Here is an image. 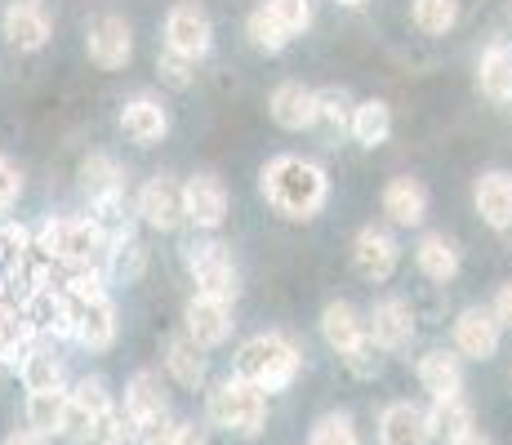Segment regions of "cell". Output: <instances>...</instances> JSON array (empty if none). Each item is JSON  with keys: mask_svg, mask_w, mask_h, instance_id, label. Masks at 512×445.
I'll return each mask as SVG.
<instances>
[{"mask_svg": "<svg viewBox=\"0 0 512 445\" xmlns=\"http://www.w3.org/2000/svg\"><path fill=\"white\" fill-rule=\"evenodd\" d=\"M27 178H23V165L14 161V156L0 152V214H9L18 205V196H23Z\"/></svg>", "mask_w": 512, "mask_h": 445, "instance_id": "b9f144b4", "label": "cell"}, {"mask_svg": "<svg viewBox=\"0 0 512 445\" xmlns=\"http://www.w3.org/2000/svg\"><path fill=\"white\" fill-rule=\"evenodd\" d=\"M156 76H161V85H170V89H187L196 81V63L183 54H174V49H161V54H156Z\"/></svg>", "mask_w": 512, "mask_h": 445, "instance_id": "f35d334b", "label": "cell"}, {"mask_svg": "<svg viewBox=\"0 0 512 445\" xmlns=\"http://www.w3.org/2000/svg\"><path fill=\"white\" fill-rule=\"evenodd\" d=\"M0 36L18 49V54H41L54 41V18L41 0H9L0 9Z\"/></svg>", "mask_w": 512, "mask_h": 445, "instance_id": "52a82bcc", "label": "cell"}, {"mask_svg": "<svg viewBox=\"0 0 512 445\" xmlns=\"http://www.w3.org/2000/svg\"><path fill=\"white\" fill-rule=\"evenodd\" d=\"M165 370H170V379L179 383V388H201L205 374H210L205 348H196L187 334H174V339L165 343Z\"/></svg>", "mask_w": 512, "mask_h": 445, "instance_id": "4316f807", "label": "cell"}, {"mask_svg": "<svg viewBox=\"0 0 512 445\" xmlns=\"http://www.w3.org/2000/svg\"><path fill=\"white\" fill-rule=\"evenodd\" d=\"M495 321H499V330H512V281L508 285H499V294H495Z\"/></svg>", "mask_w": 512, "mask_h": 445, "instance_id": "ee69618b", "label": "cell"}, {"mask_svg": "<svg viewBox=\"0 0 512 445\" xmlns=\"http://www.w3.org/2000/svg\"><path fill=\"white\" fill-rule=\"evenodd\" d=\"M5 445H49V437H41V432H32V428H14L5 437Z\"/></svg>", "mask_w": 512, "mask_h": 445, "instance_id": "bcb514c9", "label": "cell"}, {"mask_svg": "<svg viewBox=\"0 0 512 445\" xmlns=\"http://www.w3.org/2000/svg\"><path fill=\"white\" fill-rule=\"evenodd\" d=\"M312 445H361V441L348 414H321L317 428H312Z\"/></svg>", "mask_w": 512, "mask_h": 445, "instance_id": "ab89813d", "label": "cell"}, {"mask_svg": "<svg viewBox=\"0 0 512 445\" xmlns=\"http://www.w3.org/2000/svg\"><path fill=\"white\" fill-rule=\"evenodd\" d=\"M299 365H303V356L285 334H254V339H245L236 348V379L254 383L263 392L290 388Z\"/></svg>", "mask_w": 512, "mask_h": 445, "instance_id": "3957f363", "label": "cell"}, {"mask_svg": "<svg viewBox=\"0 0 512 445\" xmlns=\"http://www.w3.org/2000/svg\"><path fill=\"white\" fill-rule=\"evenodd\" d=\"M428 428H432V437H446L450 445H455V441H464L468 432H477V419H472V405L455 392V397L432 401V410H428Z\"/></svg>", "mask_w": 512, "mask_h": 445, "instance_id": "f1b7e54d", "label": "cell"}, {"mask_svg": "<svg viewBox=\"0 0 512 445\" xmlns=\"http://www.w3.org/2000/svg\"><path fill=\"white\" fill-rule=\"evenodd\" d=\"M81 192L90 196L94 214L125 205V170L116 165V156H107V152H90V156H85V161H81Z\"/></svg>", "mask_w": 512, "mask_h": 445, "instance_id": "5bb4252c", "label": "cell"}, {"mask_svg": "<svg viewBox=\"0 0 512 445\" xmlns=\"http://www.w3.org/2000/svg\"><path fill=\"white\" fill-rule=\"evenodd\" d=\"M139 219L156 232H174L179 223H187L183 214V183L170 174H156L139 187Z\"/></svg>", "mask_w": 512, "mask_h": 445, "instance_id": "8fae6325", "label": "cell"}, {"mask_svg": "<svg viewBox=\"0 0 512 445\" xmlns=\"http://www.w3.org/2000/svg\"><path fill=\"white\" fill-rule=\"evenodd\" d=\"M183 263L196 281V294L236 303V294H241V272H236V263H232V254L223 241H214V236H192V241L183 245Z\"/></svg>", "mask_w": 512, "mask_h": 445, "instance_id": "5b68a950", "label": "cell"}, {"mask_svg": "<svg viewBox=\"0 0 512 445\" xmlns=\"http://www.w3.org/2000/svg\"><path fill=\"white\" fill-rule=\"evenodd\" d=\"M210 419L232 437L254 441L263 432V423H268V392L245 379H223L210 392Z\"/></svg>", "mask_w": 512, "mask_h": 445, "instance_id": "277c9868", "label": "cell"}, {"mask_svg": "<svg viewBox=\"0 0 512 445\" xmlns=\"http://www.w3.org/2000/svg\"><path fill=\"white\" fill-rule=\"evenodd\" d=\"M72 343H81L85 352H107L116 343V303L103 294L72 303Z\"/></svg>", "mask_w": 512, "mask_h": 445, "instance_id": "30bf717a", "label": "cell"}, {"mask_svg": "<svg viewBox=\"0 0 512 445\" xmlns=\"http://www.w3.org/2000/svg\"><path fill=\"white\" fill-rule=\"evenodd\" d=\"M18 379H23L27 392H67V365H63V356L54 352V343L41 339L32 348V356L23 361Z\"/></svg>", "mask_w": 512, "mask_h": 445, "instance_id": "d4e9b609", "label": "cell"}, {"mask_svg": "<svg viewBox=\"0 0 512 445\" xmlns=\"http://www.w3.org/2000/svg\"><path fill=\"white\" fill-rule=\"evenodd\" d=\"M334 5H348V9H357V5H366V0H334Z\"/></svg>", "mask_w": 512, "mask_h": 445, "instance_id": "c3c4849f", "label": "cell"}, {"mask_svg": "<svg viewBox=\"0 0 512 445\" xmlns=\"http://www.w3.org/2000/svg\"><path fill=\"white\" fill-rule=\"evenodd\" d=\"M268 107H272V121H277L281 130H290V134L317 125V89H308L299 81H285V85L272 89Z\"/></svg>", "mask_w": 512, "mask_h": 445, "instance_id": "ffe728a7", "label": "cell"}, {"mask_svg": "<svg viewBox=\"0 0 512 445\" xmlns=\"http://www.w3.org/2000/svg\"><path fill=\"white\" fill-rule=\"evenodd\" d=\"M32 241L63 272H72V267H103L107 259V236L94 223V214H54V219H45L36 227Z\"/></svg>", "mask_w": 512, "mask_h": 445, "instance_id": "7a4b0ae2", "label": "cell"}, {"mask_svg": "<svg viewBox=\"0 0 512 445\" xmlns=\"http://www.w3.org/2000/svg\"><path fill=\"white\" fill-rule=\"evenodd\" d=\"M23 316H27V325H32L45 343L72 339V299H67L58 285L27 294V299H23Z\"/></svg>", "mask_w": 512, "mask_h": 445, "instance_id": "9a60e30c", "label": "cell"}, {"mask_svg": "<svg viewBox=\"0 0 512 445\" xmlns=\"http://www.w3.org/2000/svg\"><path fill=\"white\" fill-rule=\"evenodd\" d=\"M147 267V250L139 236H121V241L107 245V259H103V276H112V281H139Z\"/></svg>", "mask_w": 512, "mask_h": 445, "instance_id": "836d02e7", "label": "cell"}, {"mask_svg": "<svg viewBox=\"0 0 512 445\" xmlns=\"http://www.w3.org/2000/svg\"><path fill=\"white\" fill-rule=\"evenodd\" d=\"M63 410H67V392H27L23 419L41 437H58L63 432Z\"/></svg>", "mask_w": 512, "mask_h": 445, "instance_id": "d6a6232c", "label": "cell"}, {"mask_svg": "<svg viewBox=\"0 0 512 445\" xmlns=\"http://www.w3.org/2000/svg\"><path fill=\"white\" fill-rule=\"evenodd\" d=\"M116 121H121L125 138H130V143H139V147H152V143H161V138L170 134V112H165V107L156 103L152 94L125 98Z\"/></svg>", "mask_w": 512, "mask_h": 445, "instance_id": "ac0fdd59", "label": "cell"}, {"mask_svg": "<svg viewBox=\"0 0 512 445\" xmlns=\"http://www.w3.org/2000/svg\"><path fill=\"white\" fill-rule=\"evenodd\" d=\"M116 410L112 392H107L103 379H81L72 392H67V410H63V432L58 437L72 445H90L103 432L107 414Z\"/></svg>", "mask_w": 512, "mask_h": 445, "instance_id": "8992f818", "label": "cell"}, {"mask_svg": "<svg viewBox=\"0 0 512 445\" xmlns=\"http://www.w3.org/2000/svg\"><path fill=\"white\" fill-rule=\"evenodd\" d=\"M419 383H423V392H428L432 401L455 397V392H464V365H459L455 352L432 348V352L419 361Z\"/></svg>", "mask_w": 512, "mask_h": 445, "instance_id": "484cf974", "label": "cell"}, {"mask_svg": "<svg viewBox=\"0 0 512 445\" xmlns=\"http://www.w3.org/2000/svg\"><path fill=\"white\" fill-rule=\"evenodd\" d=\"M174 445H210V437H205V428H196V423H179Z\"/></svg>", "mask_w": 512, "mask_h": 445, "instance_id": "f6af8a7d", "label": "cell"}, {"mask_svg": "<svg viewBox=\"0 0 512 445\" xmlns=\"http://www.w3.org/2000/svg\"><path fill=\"white\" fill-rule=\"evenodd\" d=\"M410 18L423 36H446L459 23V0H410Z\"/></svg>", "mask_w": 512, "mask_h": 445, "instance_id": "e575fe53", "label": "cell"}, {"mask_svg": "<svg viewBox=\"0 0 512 445\" xmlns=\"http://www.w3.org/2000/svg\"><path fill=\"white\" fill-rule=\"evenodd\" d=\"M352 263H357V272L366 281H388L401 263V245L383 227H361L357 241H352Z\"/></svg>", "mask_w": 512, "mask_h": 445, "instance_id": "e0dca14e", "label": "cell"}, {"mask_svg": "<svg viewBox=\"0 0 512 445\" xmlns=\"http://www.w3.org/2000/svg\"><path fill=\"white\" fill-rule=\"evenodd\" d=\"M379 441L383 445H428L432 428H428V410L410 401H392L388 410L379 414Z\"/></svg>", "mask_w": 512, "mask_h": 445, "instance_id": "44dd1931", "label": "cell"}, {"mask_svg": "<svg viewBox=\"0 0 512 445\" xmlns=\"http://www.w3.org/2000/svg\"><path fill=\"white\" fill-rule=\"evenodd\" d=\"M116 410L125 414L130 432H134V423H143V419H152V414L170 410V397H165L161 374H156V370H139L130 383H125V397H121V405H116Z\"/></svg>", "mask_w": 512, "mask_h": 445, "instance_id": "7402d4cb", "label": "cell"}, {"mask_svg": "<svg viewBox=\"0 0 512 445\" xmlns=\"http://www.w3.org/2000/svg\"><path fill=\"white\" fill-rule=\"evenodd\" d=\"M183 214L187 223H196L201 232H219L228 219V187L214 174H196L183 183Z\"/></svg>", "mask_w": 512, "mask_h": 445, "instance_id": "4fadbf2b", "label": "cell"}, {"mask_svg": "<svg viewBox=\"0 0 512 445\" xmlns=\"http://www.w3.org/2000/svg\"><path fill=\"white\" fill-rule=\"evenodd\" d=\"M455 348L459 356H472V361H490L499 352V321L490 308H464L455 321Z\"/></svg>", "mask_w": 512, "mask_h": 445, "instance_id": "d6986e66", "label": "cell"}, {"mask_svg": "<svg viewBox=\"0 0 512 445\" xmlns=\"http://www.w3.org/2000/svg\"><path fill=\"white\" fill-rule=\"evenodd\" d=\"M366 334L374 348L383 352H401L410 348V339H415V312H410L406 299H379L366 321Z\"/></svg>", "mask_w": 512, "mask_h": 445, "instance_id": "2e32d148", "label": "cell"}, {"mask_svg": "<svg viewBox=\"0 0 512 445\" xmlns=\"http://www.w3.org/2000/svg\"><path fill=\"white\" fill-rule=\"evenodd\" d=\"M85 54H90V63L103 67V72H121V67H130V58H134L130 23H125L121 14L94 18L90 32H85Z\"/></svg>", "mask_w": 512, "mask_h": 445, "instance_id": "9c48e42d", "label": "cell"}, {"mask_svg": "<svg viewBox=\"0 0 512 445\" xmlns=\"http://www.w3.org/2000/svg\"><path fill=\"white\" fill-rule=\"evenodd\" d=\"M383 214L397 227H419L428 219V187L419 178H392L383 187Z\"/></svg>", "mask_w": 512, "mask_h": 445, "instance_id": "603a6c76", "label": "cell"}, {"mask_svg": "<svg viewBox=\"0 0 512 445\" xmlns=\"http://www.w3.org/2000/svg\"><path fill=\"white\" fill-rule=\"evenodd\" d=\"M343 365H348V370L357 374V379H374V374H379V365H383V348H374L370 334H366V339H361L357 348L343 352Z\"/></svg>", "mask_w": 512, "mask_h": 445, "instance_id": "7bdbcfd3", "label": "cell"}, {"mask_svg": "<svg viewBox=\"0 0 512 445\" xmlns=\"http://www.w3.org/2000/svg\"><path fill=\"white\" fill-rule=\"evenodd\" d=\"M455 445H495V441L481 437V432H468V437H464V441H455Z\"/></svg>", "mask_w": 512, "mask_h": 445, "instance_id": "7dc6e473", "label": "cell"}, {"mask_svg": "<svg viewBox=\"0 0 512 445\" xmlns=\"http://www.w3.org/2000/svg\"><path fill=\"white\" fill-rule=\"evenodd\" d=\"M415 263L428 281H441V285L459 276V250H455V241H446L441 232H428L415 245Z\"/></svg>", "mask_w": 512, "mask_h": 445, "instance_id": "f546056e", "label": "cell"}, {"mask_svg": "<svg viewBox=\"0 0 512 445\" xmlns=\"http://www.w3.org/2000/svg\"><path fill=\"white\" fill-rule=\"evenodd\" d=\"M174 432H179V419H174L170 410H161V414H152V419L134 423L130 441L134 445H174Z\"/></svg>", "mask_w": 512, "mask_h": 445, "instance_id": "74e56055", "label": "cell"}, {"mask_svg": "<svg viewBox=\"0 0 512 445\" xmlns=\"http://www.w3.org/2000/svg\"><path fill=\"white\" fill-rule=\"evenodd\" d=\"M321 339L330 343L334 352H348V348H357L361 339H366V321H361V312L352 308V303H330L326 312H321Z\"/></svg>", "mask_w": 512, "mask_h": 445, "instance_id": "83f0119b", "label": "cell"}, {"mask_svg": "<svg viewBox=\"0 0 512 445\" xmlns=\"http://www.w3.org/2000/svg\"><path fill=\"white\" fill-rule=\"evenodd\" d=\"M210 45H214L210 14H205L196 0H179V5L165 14V49H174V54L201 63V58L210 54Z\"/></svg>", "mask_w": 512, "mask_h": 445, "instance_id": "ba28073f", "label": "cell"}, {"mask_svg": "<svg viewBox=\"0 0 512 445\" xmlns=\"http://www.w3.org/2000/svg\"><path fill=\"white\" fill-rule=\"evenodd\" d=\"M268 205L285 219H317L321 205L330 201V178L321 165L303 161V156H272L259 178Z\"/></svg>", "mask_w": 512, "mask_h": 445, "instance_id": "6da1fadb", "label": "cell"}, {"mask_svg": "<svg viewBox=\"0 0 512 445\" xmlns=\"http://www.w3.org/2000/svg\"><path fill=\"white\" fill-rule=\"evenodd\" d=\"M183 325L196 348H219L232 334V303L210 299V294H192L183 308Z\"/></svg>", "mask_w": 512, "mask_h": 445, "instance_id": "7c38bea8", "label": "cell"}, {"mask_svg": "<svg viewBox=\"0 0 512 445\" xmlns=\"http://www.w3.org/2000/svg\"><path fill=\"white\" fill-rule=\"evenodd\" d=\"M348 116H352L348 89H339V85L321 89V94H317V121H326L330 130H348Z\"/></svg>", "mask_w": 512, "mask_h": 445, "instance_id": "8d00e7d4", "label": "cell"}, {"mask_svg": "<svg viewBox=\"0 0 512 445\" xmlns=\"http://www.w3.org/2000/svg\"><path fill=\"white\" fill-rule=\"evenodd\" d=\"M348 130H352V138H357V143H366V147L388 143V134H392V112H388V103H379V98L352 103Z\"/></svg>", "mask_w": 512, "mask_h": 445, "instance_id": "1f68e13d", "label": "cell"}, {"mask_svg": "<svg viewBox=\"0 0 512 445\" xmlns=\"http://www.w3.org/2000/svg\"><path fill=\"white\" fill-rule=\"evenodd\" d=\"M477 81H481V94H486L490 103H512V45L508 41L486 49Z\"/></svg>", "mask_w": 512, "mask_h": 445, "instance_id": "4dcf8cb0", "label": "cell"}, {"mask_svg": "<svg viewBox=\"0 0 512 445\" xmlns=\"http://www.w3.org/2000/svg\"><path fill=\"white\" fill-rule=\"evenodd\" d=\"M245 32H250V41L259 45V49H268V54H281V49L294 41V36L285 32V27L277 23V18H272V9H268V5H259V9H254V14H250V23H245Z\"/></svg>", "mask_w": 512, "mask_h": 445, "instance_id": "d590c367", "label": "cell"}, {"mask_svg": "<svg viewBox=\"0 0 512 445\" xmlns=\"http://www.w3.org/2000/svg\"><path fill=\"white\" fill-rule=\"evenodd\" d=\"M268 9L290 36H303L312 27V0H268Z\"/></svg>", "mask_w": 512, "mask_h": 445, "instance_id": "60d3db41", "label": "cell"}, {"mask_svg": "<svg viewBox=\"0 0 512 445\" xmlns=\"http://www.w3.org/2000/svg\"><path fill=\"white\" fill-rule=\"evenodd\" d=\"M472 201H477V214L490 227H512V174L490 170L477 178L472 187Z\"/></svg>", "mask_w": 512, "mask_h": 445, "instance_id": "cb8c5ba5", "label": "cell"}]
</instances>
